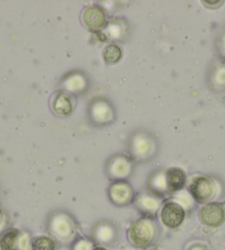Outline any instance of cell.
I'll list each match as a JSON object with an SVG mask.
<instances>
[{"instance_id":"cell-1","label":"cell","mask_w":225,"mask_h":250,"mask_svg":"<svg viewBox=\"0 0 225 250\" xmlns=\"http://www.w3.org/2000/svg\"><path fill=\"white\" fill-rule=\"evenodd\" d=\"M156 237V226L149 218H139L129 228L128 238L137 248H147Z\"/></svg>"},{"instance_id":"cell-2","label":"cell","mask_w":225,"mask_h":250,"mask_svg":"<svg viewBox=\"0 0 225 250\" xmlns=\"http://www.w3.org/2000/svg\"><path fill=\"white\" fill-rule=\"evenodd\" d=\"M189 192L198 203L204 204L210 202L216 193V187L213 180L207 176H197L189 185Z\"/></svg>"},{"instance_id":"cell-3","label":"cell","mask_w":225,"mask_h":250,"mask_svg":"<svg viewBox=\"0 0 225 250\" xmlns=\"http://www.w3.org/2000/svg\"><path fill=\"white\" fill-rule=\"evenodd\" d=\"M203 225L209 227H219L225 222V208L220 203H206L199 212Z\"/></svg>"},{"instance_id":"cell-4","label":"cell","mask_w":225,"mask_h":250,"mask_svg":"<svg viewBox=\"0 0 225 250\" xmlns=\"http://www.w3.org/2000/svg\"><path fill=\"white\" fill-rule=\"evenodd\" d=\"M160 216H161V221L164 226L169 228H177L183 223L185 212L182 205L177 203V202L170 201L162 206Z\"/></svg>"},{"instance_id":"cell-5","label":"cell","mask_w":225,"mask_h":250,"mask_svg":"<svg viewBox=\"0 0 225 250\" xmlns=\"http://www.w3.org/2000/svg\"><path fill=\"white\" fill-rule=\"evenodd\" d=\"M50 230L59 239H70L74 232V224L66 214H56L50 222Z\"/></svg>"},{"instance_id":"cell-6","label":"cell","mask_w":225,"mask_h":250,"mask_svg":"<svg viewBox=\"0 0 225 250\" xmlns=\"http://www.w3.org/2000/svg\"><path fill=\"white\" fill-rule=\"evenodd\" d=\"M0 250H29V239L18 229H10L0 237Z\"/></svg>"},{"instance_id":"cell-7","label":"cell","mask_w":225,"mask_h":250,"mask_svg":"<svg viewBox=\"0 0 225 250\" xmlns=\"http://www.w3.org/2000/svg\"><path fill=\"white\" fill-rule=\"evenodd\" d=\"M111 201L117 206H125L133 201L134 192L131 185L123 181H117L112 183L110 188Z\"/></svg>"},{"instance_id":"cell-8","label":"cell","mask_w":225,"mask_h":250,"mask_svg":"<svg viewBox=\"0 0 225 250\" xmlns=\"http://www.w3.org/2000/svg\"><path fill=\"white\" fill-rule=\"evenodd\" d=\"M83 23L92 31H97L106 24V15L101 7L90 6L86 8L82 16Z\"/></svg>"},{"instance_id":"cell-9","label":"cell","mask_w":225,"mask_h":250,"mask_svg":"<svg viewBox=\"0 0 225 250\" xmlns=\"http://www.w3.org/2000/svg\"><path fill=\"white\" fill-rule=\"evenodd\" d=\"M164 176H166L167 188L170 192L180 191L184 188L187 178H185L184 172L179 167H170L167 170Z\"/></svg>"},{"instance_id":"cell-10","label":"cell","mask_w":225,"mask_h":250,"mask_svg":"<svg viewBox=\"0 0 225 250\" xmlns=\"http://www.w3.org/2000/svg\"><path fill=\"white\" fill-rule=\"evenodd\" d=\"M132 170L131 163L124 158H117L112 161V166L108 169V173H110L111 178L115 180H123L124 178L129 174Z\"/></svg>"},{"instance_id":"cell-11","label":"cell","mask_w":225,"mask_h":250,"mask_svg":"<svg viewBox=\"0 0 225 250\" xmlns=\"http://www.w3.org/2000/svg\"><path fill=\"white\" fill-rule=\"evenodd\" d=\"M53 110L58 115L61 116H68L72 113L73 106L71 103V99L68 98V95L64 93L58 94L53 102Z\"/></svg>"},{"instance_id":"cell-12","label":"cell","mask_w":225,"mask_h":250,"mask_svg":"<svg viewBox=\"0 0 225 250\" xmlns=\"http://www.w3.org/2000/svg\"><path fill=\"white\" fill-rule=\"evenodd\" d=\"M138 208L141 210L148 213V214H155L157 212L160 205V202L157 197L154 195H150V194H142L139 197H138L137 201Z\"/></svg>"},{"instance_id":"cell-13","label":"cell","mask_w":225,"mask_h":250,"mask_svg":"<svg viewBox=\"0 0 225 250\" xmlns=\"http://www.w3.org/2000/svg\"><path fill=\"white\" fill-rule=\"evenodd\" d=\"M95 237H96V239L99 243H111V241L115 238L114 227L107 225V224H102V225L97 226L96 230H95Z\"/></svg>"},{"instance_id":"cell-14","label":"cell","mask_w":225,"mask_h":250,"mask_svg":"<svg viewBox=\"0 0 225 250\" xmlns=\"http://www.w3.org/2000/svg\"><path fill=\"white\" fill-rule=\"evenodd\" d=\"M56 244L49 236H38L31 241L32 250H55Z\"/></svg>"},{"instance_id":"cell-15","label":"cell","mask_w":225,"mask_h":250,"mask_svg":"<svg viewBox=\"0 0 225 250\" xmlns=\"http://www.w3.org/2000/svg\"><path fill=\"white\" fill-rule=\"evenodd\" d=\"M104 61L110 64L117 63L123 58V50L118 45L111 44L105 47L103 53Z\"/></svg>"},{"instance_id":"cell-16","label":"cell","mask_w":225,"mask_h":250,"mask_svg":"<svg viewBox=\"0 0 225 250\" xmlns=\"http://www.w3.org/2000/svg\"><path fill=\"white\" fill-rule=\"evenodd\" d=\"M212 85L218 88H225V64L216 66L212 74Z\"/></svg>"},{"instance_id":"cell-17","label":"cell","mask_w":225,"mask_h":250,"mask_svg":"<svg viewBox=\"0 0 225 250\" xmlns=\"http://www.w3.org/2000/svg\"><path fill=\"white\" fill-rule=\"evenodd\" d=\"M151 184H153V187L156 191H158V192H163V191H166V189H168L167 182H166V176H164L163 174H158L157 176H156L153 182H151Z\"/></svg>"},{"instance_id":"cell-18","label":"cell","mask_w":225,"mask_h":250,"mask_svg":"<svg viewBox=\"0 0 225 250\" xmlns=\"http://www.w3.org/2000/svg\"><path fill=\"white\" fill-rule=\"evenodd\" d=\"M73 250H93V244L88 239H80L73 246Z\"/></svg>"},{"instance_id":"cell-19","label":"cell","mask_w":225,"mask_h":250,"mask_svg":"<svg viewBox=\"0 0 225 250\" xmlns=\"http://www.w3.org/2000/svg\"><path fill=\"white\" fill-rule=\"evenodd\" d=\"M216 47H218L219 54L225 59V30L219 36L218 41H216Z\"/></svg>"},{"instance_id":"cell-20","label":"cell","mask_w":225,"mask_h":250,"mask_svg":"<svg viewBox=\"0 0 225 250\" xmlns=\"http://www.w3.org/2000/svg\"><path fill=\"white\" fill-rule=\"evenodd\" d=\"M3 224H5V215H3L2 210L0 209V229H1V228H2Z\"/></svg>"},{"instance_id":"cell-21","label":"cell","mask_w":225,"mask_h":250,"mask_svg":"<svg viewBox=\"0 0 225 250\" xmlns=\"http://www.w3.org/2000/svg\"><path fill=\"white\" fill-rule=\"evenodd\" d=\"M190 250H206V249H205V247H203V246H201V245H196V246H193V247Z\"/></svg>"},{"instance_id":"cell-22","label":"cell","mask_w":225,"mask_h":250,"mask_svg":"<svg viewBox=\"0 0 225 250\" xmlns=\"http://www.w3.org/2000/svg\"><path fill=\"white\" fill-rule=\"evenodd\" d=\"M93 250H107V249H105L104 247H95L93 248Z\"/></svg>"}]
</instances>
